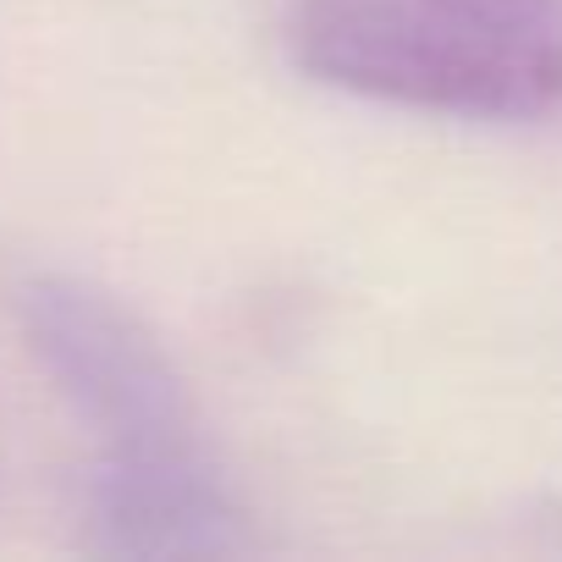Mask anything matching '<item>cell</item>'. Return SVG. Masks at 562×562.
<instances>
[{"mask_svg": "<svg viewBox=\"0 0 562 562\" xmlns=\"http://www.w3.org/2000/svg\"><path fill=\"white\" fill-rule=\"evenodd\" d=\"M23 326L94 447V546L111 557L237 551V507L160 342L116 299L56 276L23 293Z\"/></svg>", "mask_w": 562, "mask_h": 562, "instance_id": "1", "label": "cell"}, {"mask_svg": "<svg viewBox=\"0 0 562 562\" xmlns=\"http://www.w3.org/2000/svg\"><path fill=\"white\" fill-rule=\"evenodd\" d=\"M288 45L331 89L529 122L562 105V0H293Z\"/></svg>", "mask_w": 562, "mask_h": 562, "instance_id": "2", "label": "cell"}]
</instances>
